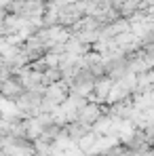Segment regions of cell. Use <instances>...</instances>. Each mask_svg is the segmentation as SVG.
Masks as SVG:
<instances>
[{"label": "cell", "instance_id": "cell-1", "mask_svg": "<svg viewBox=\"0 0 154 156\" xmlns=\"http://www.w3.org/2000/svg\"><path fill=\"white\" fill-rule=\"evenodd\" d=\"M23 84L17 74H11L9 78L0 80V97L2 99H9V101H17L21 95H23Z\"/></svg>", "mask_w": 154, "mask_h": 156}, {"label": "cell", "instance_id": "cell-2", "mask_svg": "<svg viewBox=\"0 0 154 156\" xmlns=\"http://www.w3.org/2000/svg\"><path fill=\"white\" fill-rule=\"evenodd\" d=\"M103 116V108L102 104H97V101H87V104L82 105L80 110H78L76 114V120L80 122H84V125H89V127H93L99 118Z\"/></svg>", "mask_w": 154, "mask_h": 156}, {"label": "cell", "instance_id": "cell-3", "mask_svg": "<svg viewBox=\"0 0 154 156\" xmlns=\"http://www.w3.org/2000/svg\"><path fill=\"white\" fill-rule=\"evenodd\" d=\"M112 87H114V78H110V76H99L97 80H95V84H93V91H91L93 101H97V104L108 101Z\"/></svg>", "mask_w": 154, "mask_h": 156}, {"label": "cell", "instance_id": "cell-4", "mask_svg": "<svg viewBox=\"0 0 154 156\" xmlns=\"http://www.w3.org/2000/svg\"><path fill=\"white\" fill-rule=\"evenodd\" d=\"M63 133L68 139H74V141H82L87 135H91V127L80 122V120H72V122H66Z\"/></svg>", "mask_w": 154, "mask_h": 156}]
</instances>
